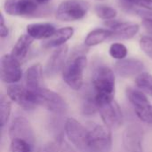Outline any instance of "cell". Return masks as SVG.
I'll list each match as a JSON object with an SVG mask.
<instances>
[{"label": "cell", "mask_w": 152, "mask_h": 152, "mask_svg": "<svg viewBox=\"0 0 152 152\" xmlns=\"http://www.w3.org/2000/svg\"><path fill=\"white\" fill-rule=\"evenodd\" d=\"M74 35V28L72 27H63L53 34L48 39L45 41L43 44V47L49 49V48H57L61 45H66V42L69 40Z\"/></svg>", "instance_id": "obj_17"}, {"label": "cell", "mask_w": 152, "mask_h": 152, "mask_svg": "<svg viewBox=\"0 0 152 152\" xmlns=\"http://www.w3.org/2000/svg\"><path fill=\"white\" fill-rule=\"evenodd\" d=\"M150 95H151V96H152V93H151V94H150Z\"/></svg>", "instance_id": "obj_34"}, {"label": "cell", "mask_w": 152, "mask_h": 152, "mask_svg": "<svg viewBox=\"0 0 152 152\" xmlns=\"http://www.w3.org/2000/svg\"><path fill=\"white\" fill-rule=\"evenodd\" d=\"M86 47L75 48L68 57L62 70L63 81L73 90H80L84 84V72L87 65Z\"/></svg>", "instance_id": "obj_1"}, {"label": "cell", "mask_w": 152, "mask_h": 152, "mask_svg": "<svg viewBox=\"0 0 152 152\" xmlns=\"http://www.w3.org/2000/svg\"><path fill=\"white\" fill-rule=\"evenodd\" d=\"M9 137L12 139H20L29 142L31 145H35V134L29 121L24 117H16L10 127Z\"/></svg>", "instance_id": "obj_15"}, {"label": "cell", "mask_w": 152, "mask_h": 152, "mask_svg": "<svg viewBox=\"0 0 152 152\" xmlns=\"http://www.w3.org/2000/svg\"><path fill=\"white\" fill-rule=\"evenodd\" d=\"M98 112L101 115L102 120L108 128L115 130L119 128L123 124V113L120 106L115 100L102 102L97 104Z\"/></svg>", "instance_id": "obj_8"}, {"label": "cell", "mask_w": 152, "mask_h": 152, "mask_svg": "<svg viewBox=\"0 0 152 152\" xmlns=\"http://www.w3.org/2000/svg\"><path fill=\"white\" fill-rule=\"evenodd\" d=\"M89 152H110L112 147L111 131L106 126L95 125L89 129Z\"/></svg>", "instance_id": "obj_7"}, {"label": "cell", "mask_w": 152, "mask_h": 152, "mask_svg": "<svg viewBox=\"0 0 152 152\" xmlns=\"http://www.w3.org/2000/svg\"><path fill=\"white\" fill-rule=\"evenodd\" d=\"M128 5L140 7L146 10H152V0H122Z\"/></svg>", "instance_id": "obj_29"}, {"label": "cell", "mask_w": 152, "mask_h": 152, "mask_svg": "<svg viewBox=\"0 0 152 152\" xmlns=\"http://www.w3.org/2000/svg\"><path fill=\"white\" fill-rule=\"evenodd\" d=\"M104 25L110 29L113 34L110 39L115 40H127L137 35L140 26L136 23L122 21L118 20H110L104 22Z\"/></svg>", "instance_id": "obj_13"}, {"label": "cell", "mask_w": 152, "mask_h": 152, "mask_svg": "<svg viewBox=\"0 0 152 152\" xmlns=\"http://www.w3.org/2000/svg\"><path fill=\"white\" fill-rule=\"evenodd\" d=\"M114 69L118 75L124 78L137 77L145 72V66L142 61L137 59H124L115 63Z\"/></svg>", "instance_id": "obj_16"}, {"label": "cell", "mask_w": 152, "mask_h": 152, "mask_svg": "<svg viewBox=\"0 0 152 152\" xmlns=\"http://www.w3.org/2000/svg\"><path fill=\"white\" fill-rule=\"evenodd\" d=\"M97 1H105V0H97Z\"/></svg>", "instance_id": "obj_33"}, {"label": "cell", "mask_w": 152, "mask_h": 152, "mask_svg": "<svg viewBox=\"0 0 152 152\" xmlns=\"http://www.w3.org/2000/svg\"><path fill=\"white\" fill-rule=\"evenodd\" d=\"M94 11L96 15L104 20H114L118 15V12L115 8L105 4H97L94 8Z\"/></svg>", "instance_id": "obj_23"}, {"label": "cell", "mask_w": 152, "mask_h": 152, "mask_svg": "<svg viewBox=\"0 0 152 152\" xmlns=\"http://www.w3.org/2000/svg\"><path fill=\"white\" fill-rule=\"evenodd\" d=\"M12 111V101L7 95H2L0 98V119L3 128L8 122Z\"/></svg>", "instance_id": "obj_22"}, {"label": "cell", "mask_w": 152, "mask_h": 152, "mask_svg": "<svg viewBox=\"0 0 152 152\" xmlns=\"http://www.w3.org/2000/svg\"><path fill=\"white\" fill-rule=\"evenodd\" d=\"M33 149L34 146L24 140H20V139L11 140V145H10L11 152H33Z\"/></svg>", "instance_id": "obj_26"}, {"label": "cell", "mask_w": 152, "mask_h": 152, "mask_svg": "<svg viewBox=\"0 0 152 152\" xmlns=\"http://www.w3.org/2000/svg\"><path fill=\"white\" fill-rule=\"evenodd\" d=\"M33 41L34 39L29 35H21L16 41L15 45H13L11 52V55L14 57L16 60H18L20 62H21L27 57Z\"/></svg>", "instance_id": "obj_20"}, {"label": "cell", "mask_w": 152, "mask_h": 152, "mask_svg": "<svg viewBox=\"0 0 152 152\" xmlns=\"http://www.w3.org/2000/svg\"><path fill=\"white\" fill-rule=\"evenodd\" d=\"M33 92L37 106H41L48 111L58 115L63 114L67 110L66 102L59 94L45 87Z\"/></svg>", "instance_id": "obj_5"}, {"label": "cell", "mask_w": 152, "mask_h": 152, "mask_svg": "<svg viewBox=\"0 0 152 152\" xmlns=\"http://www.w3.org/2000/svg\"><path fill=\"white\" fill-rule=\"evenodd\" d=\"M144 131L137 124H130L124 130L122 134V143L127 152H144L142 142Z\"/></svg>", "instance_id": "obj_12"}, {"label": "cell", "mask_w": 152, "mask_h": 152, "mask_svg": "<svg viewBox=\"0 0 152 152\" xmlns=\"http://www.w3.org/2000/svg\"><path fill=\"white\" fill-rule=\"evenodd\" d=\"M40 6L36 0H4V12L12 16H34Z\"/></svg>", "instance_id": "obj_11"}, {"label": "cell", "mask_w": 152, "mask_h": 152, "mask_svg": "<svg viewBox=\"0 0 152 152\" xmlns=\"http://www.w3.org/2000/svg\"><path fill=\"white\" fill-rule=\"evenodd\" d=\"M142 26L144 27V29L152 37V17L151 16H146L142 19Z\"/></svg>", "instance_id": "obj_30"}, {"label": "cell", "mask_w": 152, "mask_h": 152, "mask_svg": "<svg viewBox=\"0 0 152 152\" xmlns=\"http://www.w3.org/2000/svg\"><path fill=\"white\" fill-rule=\"evenodd\" d=\"M49 0H36V2L37 3V4H39L40 5H42V4H45V3H47Z\"/></svg>", "instance_id": "obj_32"}, {"label": "cell", "mask_w": 152, "mask_h": 152, "mask_svg": "<svg viewBox=\"0 0 152 152\" xmlns=\"http://www.w3.org/2000/svg\"><path fill=\"white\" fill-rule=\"evenodd\" d=\"M56 31L55 27L48 22L30 23L27 26V34L34 40L48 39Z\"/></svg>", "instance_id": "obj_18"}, {"label": "cell", "mask_w": 152, "mask_h": 152, "mask_svg": "<svg viewBox=\"0 0 152 152\" xmlns=\"http://www.w3.org/2000/svg\"><path fill=\"white\" fill-rule=\"evenodd\" d=\"M113 32L109 28H95L89 32L85 39V45L92 47L103 43L105 40L110 39Z\"/></svg>", "instance_id": "obj_21"}, {"label": "cell", "mask_w": 152, "mask_h": 152, "mask_svg": "<svg viewBox=\"0 0 152 152\" xmlns=\"http://www.w3.org/2000/svg\"><path fill=\"white\" fill-rule=\"evenodd\" d=\"M115 85V74L110 67L102 65L95 69L92 77V86L97 104L114 100Z\"/></svg>", "instance_id": "obj_2"}, {"label": "cell", "mask_w": 152, "mask_h": 152, "mask_svg": "<svg viewBox=\"0 0 152 152\" xmlns=\"http://www.w3.org/2000/svg\"><path fill=\"white\" fill-rule=\"evenodd\" d=\"M62 136L59 135L53 141L48 142L43 146H41L37 152H60L62 146Z\"/></svg>", "instance_id": "obj_27"}, {"label": "cell", "mask_w": 152, "mask_h": 152, "mask_svg": "<svg viewBox=\"0 0 152 152\" xmlns=\"http://www.w3.org/2000/svg\"><path fill=\"white\" fill-rule=\"evenodd\" d=\"M26 87L31 91H36L43 87V69L40 63L31 65L25 73Z\"/></svg>", "instance_id": "obj_19"}, {"label": "cell", "mask_w": 152, "mask_h": 152, "mask_svg": "<svg viewBox=\"0 0 152 152\" xmlns=\"http://www.w3.org/2000/svg\"><path fill=\"white\" fill-rule=\"evenodd\" d=\"M64 132L71 143L80 151L89 152V129L73 118H69L65 121Z\"/></svg>", "instance_id": "obj_4"}, {"label": "cell", "mask_w": 152, "mask_h": 152, "mask_svg": "<svg viewBox=\"0 0 152 152\" xmlns=\"http://www.w3.org/2000/svg\"><path fill=\"white\" fill-rule=\"evenodd\" d=\"M110 55L118 61L126 59L127 55V48L122 43H113L110 47Z\"/></svg>", "instance_id": "obj_25"}, {"label": "cell", "mask_w": 152, "mask_h": 152, "mask_svg": "<svg viewBox=\"0 0 152 152\" xmlns=\"http://www.w3.org/2000/svg\"><path fill=\"white\" fill-rule=\"evenodd\" d=\"M98 111V105L94 93L87 94L83 102V113L86 116L94 115Z\"/></svg>", "instance_id": "obj_24"}, {"label": "cell", "mask_w": 152, "mask_h": 152, "mask_svg": "<svg viewBox=\"0 0 152 152\" xmlns=\"http://www.w3.org/2000/svg\"><path fill=\"white\" fill-rule=\"evenodd\" d=\"M9 34V29L4 22V18L3 13H1L0 15V37L2 38H4L8 36Z\"/></svg>", "instance_id": "obj_31"}, {"label": "cell", "mask_w": 152, "mask_h": 152, "mask_svg": "<svg viewBox=\"0 0 152 152\" xmlns=\"http://www.w3.org/2000/svg\"><path fill=\"white\" fill-rule=\"evenodd\" d=\"M68 53L69 46L67 45L54 49L45 67V74L47 77H53L63 70L68 60Z\"/></svg>", "instance_id": "obj_14"}, {"label": "cell", "mask_w": 152, "mask_h": 152, "mask_svg": "<svg viewBox=\"0 0 152 152\" xmlns=\"http://www.w3.org/2000/svg\"><path fill=\"white\" fill-rule=\"evenodd\" d=\"M7 96L24 110H29L37 107L34 92L21 85L12 84L7 87Z\"/></svg>", "instance_id": "obj_10"}, {"label": "cell", "mask_w": 152, "mask_h": 152, "mask_svg": "<svg viewBox=\"0 0 152 152\" xmlns=\"http://www.w3.org/2000/svg\"><path fill=\"white\" fill-rule=\"evenodd\" d=\"M140 47L142 52L151 59H152V37L150 36L142 37L139 42Z\"/></svg>", "instance_id": "obj_28"}, {"label": "cell", "mask_w": 152, "mask_h": 152, "mask_svg": "<svg viewBox=\"0 0 152 152\" xmlns=\"http://www.w3.org/2000/svg\"><path fill=\"white\" fill-rule=\"evenodd\" d=\"M1 80L8 85L18 83L22 77L20 62L10 54H4L1 58L0 67Z\"/></svg>", "instance_id": "obj_9"}, {"label": "cell", "mask_w": 152, "mask_h": 152, "mask_svg": "<svg viewBox=\"0 0 152 152\" xmlns=\"http://www.w3.org/2000/svg\"><path fill=\"white\" fill-rule=\"evenodd\" d=\"M126 96L138 118L146 124H152V105L146 94L140 89L129 87Z\"/></svg>", "instance_id": "obj_6"}, {"label": "cell", "mask_w": 152, "mask_h": 152, "mask_svg": "<svg viewBox=\"0 0 152 152\" xmlns=\"http://www.w3.org/2000/svg\"><path fill=\"white\" fill-rule=\"evenodd\" d=\"M89 4L84 0H65L57 7L55 17L65 22L76 21L83 19L88 12Z\"/></svg>", "instance_id": "obj_3"}]
</instances>
